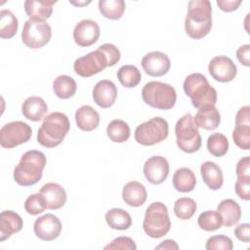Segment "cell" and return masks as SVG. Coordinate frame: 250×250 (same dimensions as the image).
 <instances>
[{
    "instance_id": "9",
    "label": "cell",
    "mask_w": 250,
    "mask_h": 250,
    "mask_svg": "<svg viewBox=\"0 0 250 250\" xmlns=\"http://www.w3.org/2000/svg\"><path fill=\"white\" fill-rule=\"evenodd\" d=\"M168 122L162 117H152L146 121L135 130V140L138 144L146 146L161 143L168 137Z\"/></svg>"
},
{
    "instance_id": "32",
    "label": "cell",
    "mask_w": 250,
    "mask_h": 250,
    "mask_svg": "<svg viewBox=\"0 0 250 250\" xmlns=\"http://www.w3.org/2000/svg\"><path fill=\"white\" fill-rule=\"evenodd\" d=\"M106 134L113 143H124L130 137V127L121 119H113L106 127Z\"/></svg>"
},
{
    "instance_id": "45",
    "label": "cell",
    "mask_w": 250,
    "mask_h": 250,
    "mask_svg": "<svg viewBox=\"0 0 250 250\" xmlns=\"http://www.w3.org/2000/svg\"><path fill=\"white\" fill-rule=\"evenodd\" d=\"M241 0H217V5L224 12H233L241 4Z\"/></svg>"
},
{
    "instance_id": "46",
    "label": "cell",
    "mask_w": 250,
    "mask_h": 250,
    "mask_svg": "<svg viewBox=\"0 0 250 250\" xmlns=\"http://www.w3.org/2000/svg\"><path fill=\"white\" fill-rule=\"evenodd\" d=\"M235 124H250V106L245 105L238 109L235 115Z\"/></svg>"
},
{
    "instance_id": "24",
    "label": "cell",
    "mask_w": 250,
    "mask_h": 250,
    "mask_svg": "<svg viewBox=\"0 0 250 250\" xmlns=\"http://www.w3.org/2000/svg\"><path fill=\"white\" fill-rule=\"evenodd\" d=\"M57 1L48 0H26L24 2V11L29 20L45 21L53 13V6Z\"/></svg>"
},
{
    "instance_id": "22",
    "label": "cell",
    "mask_w": 250,
    "mask_h": 250,
    "mask_svg": "<svg viewBox=\"0 0 250 250\" xmlns=\"http://www.w3.org/2000/svg\"><path fill=\"white\" fill-rule=\"evenodd\" d=\"M48 111L46 102L37 96H31L24 100L21 105L23 116L31 121H40Z\"/></svg>"
},
{
    "instance_id": "42",
    "label": "cell",
    "mask_w": 250,
    "mask_h": 250,
    "mask_svg": "<svg viewBox=\"0 0 250 250\" xmlns=\"http://www.w3.org/2000/svg\"><path fill=\"white\" fill-rule=\"evenodd\" d=\"M236 238L242 242H249L250 240V225L248 223L240 224L234 229Z\"/></svg>"
},
{
    "instance_id": "34",
    "label": "cell",
    "mask_w": 250,
    "mask_h": 250,
    "mask_svg": "<svg viewBox=\"0 0 250 250\" xmlns=\"http://www.w3.org/2000/svg\"><path fill=\"white\" fill-rule=\"evenodd\" d=\"M197 224L201 229L206 231H213L222 227L223 219L218 211L207 210L199 215Z\"/></svg>"
},
{
    "instance_id": "2",
    "label": "cell",
    "mask_w": 250,
    "mask_h": 250,
    "mask_svg": "<svg viewBox=\"0 0 250 250\" xmlns=\"http://www.w3.org/2000/svg\"><path fill=\"white\" fill-rule=\"evenodd\" d=\"M212 27V6L208 0H192L188 2L185 20L187 34L192 39L205 37Z\"/></svg>"
},
{
    "instance_id": "21",
    "label": "cell",
    "mask_w": 250,
    "mask_h": 250,
    "mask_svg": "<svg viewBox=\"0 0 250 250\" xmlns=\"http://www.w3.org/2000/svg\"><path fill=\"white\" fill-rule=\"evenodd\" d=\"M196 125L204 130H215L221 122L219 109L215 105H204L199 107L193 117Z\"/></svg>"
},
{
    "instance_id": "8",
    "label": "cell",
    "mask_w": 250,
    "mask_h": 250,
    "mask_svg": "<svg viewBox=\"0 0 250 250\" xmlns=\"http://www.w3.org/2000/svg\"><path fill=\"white\" fill-rule=\"evenodd\" d=\"M177 146L187 153H193L201 146V136L193 116L188 112L183 115L175 125Z\"/></svg>"
},
{
    "instance_id": "31",
    "label": "cell",
    "mask_w": 250,
    "mask_h": 250,
    "mask_svg": "<svg viewBox=\"0 0 250 250\" xmlns=\"http://www.w3.org/2000/svg\"><path fill=\"white\" fill-rule=\"evenodd\" d=\"M18 27L19 22L16 16L9 10H2L0 12V37L2 39L14 37Z\"/></svg>"
},
{
    "instance_id": "29",
    "label": "cell",
    "mask_w": 250,
    "mask_h": 250,
    "mask_svg": "<svg viewBox=\"0 0 250 250\" xmlns=\"http://www.w3.org/2000/svg\"><path fill=\"white\" fill-rule=\"evenodd\" d=\"M76 82L68 75H60L53 82V90L57 97L66 100L74 96L76 92Z\"/></svg>"
},
{
    "instance_id": "28",
    "label": "cell",
    "mask_w": 250,
    "mask_h": 250,
    "mask_svg": "<svg viewBox=\"0 0 250 250\" xmlns=\"http://www.w3.org/2000/svg\"><path fill=\"white\" fill-rule=\"evenodd\" d=\"M107 226L113 229L125 230L132 225V218L130 214L120 208H112L105 213L104 216Z\"/></svg>"
},
{
    "instance_id": "17",
    "label": "cell",
    "mask_w": 250,
    "mask_h": 250,
    "mask_svg": "<svg viewBox=\"0 0 250 250\" xmlns=\"http://www.w3.org/2000/svg\"><path fill=\"white\" fill-rule=\"evenodd\" d=\"M117 87L107 79L99 81L93 89V100L102 108L110 107L116 101Z\"/></svg>"
},
{
    "instance_id": "16",
    "label": "cell",
    "mask_w": 250,
    "mask_h": 250,
    "mask_svg": "<svg viewBox=\"0 0 250 250\" xmlns=\"http://www.w3.org/2000/svg\"><path fill=\"white\" fill-rule=\"evenodd\" d=\"M100 26L93 20H82L73 30L74 42L80 47H89L95 44L100 37Z\"/></svg>"
},
{
    "instance_id": "44",
    "label": "cell",
    "mask_w": 250,
    "mask_h": 250,
    "mask_svg": "<svg viewBox=\"0 0 250 250\" xmlns=\"http://www.w3.org/2000/svg\"><path fill=\"white\" fill-rule=\"evenodd\" d=\"M235 173L237 177L250 176V157L246 156L241 159L236 164Z\"/></svg>"
},
{
    "instance_id": "43",
    "label": "cell",
    "mask_w": 250,
    "mask_h": 250,
    "mask_svg": "<svg viewBox=\"0 0 250 250\" xmlns=\"http://www.w3.org/2000/svg\"><path fill=\"white\" fill-rule=\"evenodd\" d=\"M236 58L239 62L245 66L250 65V45H242L236 51Z\"/></svg>"
},
{
    "instance_id": "10",
    "label": "cell",
    "mask_w": 250,
    "mask_h": 250,
    "mask_svg": "<svg viewBox=\"0 0 250 250\" xmlns=\"http://www.w3.org/2000/svg\"><path fill=\"white\" fill-rule=\"evenodd\" d=\"M52 36V29L46 21L28 20L25 21L21 40L30 49H40L49 43Z\"/></svg>"
},
{
    "instance_id": "27",
    "label": "cell",
    "mask_w": 250,
    "mask_h": 250,
    "mask_svg": "<svg viewBox=\"0 0 250 250\" xmlns=\"http://www.w3.org/2000/svg\"><path fill=\"white\" fill-rule=\"evenodd\" d=\"M172 182L176 190L180 192H189L195 188L196 178L192 170L187 167H182L176 170Z\"/></svg>"
},
{
    "instance_id": "12",
    "label": "cell",
    "mask_w": 250,
    "mask_h": 250,
    "mask_svg": "<svg viewBox=\"0 0 250 250\" xmlns=\"http://www.w3.org/2000/svg\"><path fill=\"white\" fill-rule=\"evenodd\" d=\"M208 70L210 75L219 82L226 83L233 80L237 74V67L234 62L226 56L214 57L209 64Z\"/></svg>"
},
{
    "instance_id": "4",
    "label": "cell",
    "mask_w": 250,
    "mask_h": 250,
    "mask_svg": "<svg viewBox=\"0 0 250 250\" xmlns=\"http://www.w3.org/2000/svg\"><path fill=\"white\" fill-rule=\"evenodd\" d=\"M70 128L68 117L60 111H54L44 117L37 133V142L45 147L60 146Z\"/></svg>"
},
{
    "instance_id": "41",
    "label": "cell",
    "mask_w": 250,
    "mask_h": 250,
    "mask_svg": "<svg viewBox=\"0 0 250 250\" xmlns=\"http://www.w3.org/2000/svg\"><path fill=\"white\" fill-rule=\"evenodd\" d=\"M104 249H123V250H136L137 245L135 241L127 236H119L113 239L109 244L104 246Z\"/></svg>"
},
{
    "instance_id": "30",
    "label": "cell",
    "mask_w": 250,
    "mask_h": 250,
    "mask_svg": "<svg viewBox=\"0 0 250 250\" xmlns=\"http://www.w3.org/2000/svg\"><path fill=\"white\" fill-rule=\"evenodd\" d=\"M98 5L101 14L108 20H119L126 8L123 0H100Z\"/></svg>"
},
{
    "instance_id": "11",
    "label": "cell",
    "mask_w": 250,
    "mask_h": 250,
    "mask_svg": "<svg viewBox=\"0 0 250 250\" xmlns=\"http://www.w3.org/2000/svg\"><path fill=\"white\" fill-rule=\"evenodd\" d=\"M31 135V127L25 122H9L3 125L0 130V145L3 148H14L28 142Z\"/></svg>"
},
{
    "instance_id": "26",
    "label": "cell",
    "mask_w": 250,
    "mask_h": 250,
    "mask_svg": "<svg viewBox=\"0 0 250 250\" xmlns=\"http://www.w3.org/2000/svg\"><path fill=\"white\" fill-rule=\"evenodd\" d=\"M217 211L221 214L223 224L227 228L234 226L241 218V208L239 204L231 198L222 200L217 206Z\"/></svg>"
},
{
    "instance_id": "25",
    "label": "cell",
    "mask_w": 250,
    "mask_h": 250,
    "mask_svg": "<svg viewBox=\"0 0 250 250\" xmlns=\"http://www.w3.org/2000/svg\"><path fill=\"white\" fill-rule=\"evenodd\" d=\"M200 174L205 185L212 190L222 188L224 177L221 167L212 161H206L200 166Z\"/></svg>"
},
{
    "instance_id": "7",
    "label": "cell",
    "mask_w": 250,
    "mask_h": 250,
    "mask_svg": "<svg viewBox=\"0 0 250 250\" xmlns=\"http://www.w3.org/2000/svg\"><path fill=\"white\" fill-rule=\"evenodd\" d=\"M145 232L152 238H160L171 229L168 209L162 202H152L146 210L143 222Z\"/></svg>"
},
{
    "instance_id": "23",
    "label": "cell",
    "mask_w": 250,
    "mask_h": 250,
    "mask_svg": "<svg viewBox=\"0 0 250 250\" xmlns=\"http://www.w3.org/2000/svg\"><path fill=\"white\" fill-rule=\"evenodd\" d=\"M75 122L79 129L85 132L95 130L100 124V114L91 105L80 106L75 112Z\"/></svg>"
},
{
    "instance_id": "6",
    "label": "cell",
    "mask_w": 250,
    "mask_h": 250,
    "mask_svg": "<svg viewBox=\"0 0 250 250\" xmlns=\"http://www.w3.org/2000/svg\"><path fill=\"white\" fill-rule=\"evenodd\" d=\"M143 101L149 106L157 109H171L177 101L176 90L173 86L159 81L146 83L142 90Z\"/></svg>"
},
{
    "instance_id": "48",
    "label": "cell",
    "mask_w": 250,
    "mask_h": 250,
    "mask_svg": "<svg viewBox=\"0 0 250 250\" xmlns=\"http://www.w3.org/2000/svg\"><path fill=\"white\" fill-rule=\"evenodd\" d=\"M69 3H71V4L75 5V6H82V5H87V4H89L90 1H88V2H74V1H69Z\"/></svg>"
},
{
    "instance_id": "13",
    "label": "cell",
    "mask_w": 250,
    "mask_h": 250,
    "mask_svg": "<svg viewBox=\"0 0 250 250\" xmlns=\"http://www.w3.org/2000/svg\"><path fill=\"white\" fill-rule=\"evenodd\" d=\"M33 231L35 235L44 240H55L62 232V223L60 219L53 214H45L34 222Z\"/></svg>"
},
{
    "instance_id": "20",
    "label": "cell",
    "mask_w": 250,
    "mask_h": 250,
    "mask_svg": "<svg viewBox=\"0 0 250 250\" xmlns=\"http://www.w3.org/2000/svg\"><path fill=\"white\" fill-rule=\"evenodd\" d=\"M147 197V192L145 186L137 181L128 182L122 189V199L132 207L142 206Z\"/></svg>"
},
{
    "instance_id": "36",
    "label": "cell",
    "mask_w": 250,
    "mask_h": 250,
    "mask_svg": "<svg viewBox=\"0 0 250 250\" xmlns=\"http://www.w3.org/2000/svg\"><path fill=\"white\" fill-rule=\"evenodd\" d=\"M196 211V203L190 197H180L174 204V213L181 220L190 219Z\"/></svg>"
},
{
    "instance_id": "1",
    "label": "cell",
    "mask_w": 250,
    "mask_h": 250,
    "mask_svg": "<svg viewBox=\"0 0 250 250\" xmlns=\"http://www.w3.org/2000/svg\"><path fill=\"white\" fill-rule=\"evenodd\" d=\"M120 60V51L116 46L110 43L101 45L97 50L80 57L74 61L73 68L77 75L81 77H90L105 67L113 66Z\"/></svg>"
},
{
    "instance_id": "47",
    "label": "cell",
    "mask_w": 250,
    "mask_h": 250,
    "mask_svg": "<svg viewBox=\"0 0 250 250\" xmlns=\"http://www.w3.org/2000/svg\"><path fill=\"white\" fill-rule=\"evenodd\" d=\"M179 246L174 240L171 239H166L162 241L158 246L155 247V249H178Z\"/></svg>"
},
{
    "instance_id": "14",
    "label": "cell",
    "mask_w": 250,
    "mask_h": 250,
    "mask_svg": "<svg viewBox=\"0 0 250 250\" xmlns=\"http://www.w3.org/2000/svg\"><path fill=\"white\" fill-rule=\"evenodd\" d=\"M142 66L147 75L160 77L169 71L171 62L168 56L164 53L154 51L145 55L142 59Z\"/></svg>"
},
{
    "instance_id": "35",
    "label": "cell",
    "mask_w": 250,
    "mask_h": 250,
    "mask_svg": "<svg viewBox=\"0 0 250 250\" xmlns=\"http://www.w3.org/2000/svg\"><path fill=\"white\" fill-rule=\"evenodd\" d=\"M207 149L213 156H224L229 150V141L227 137L221 133L210 135L207 139Z\"/></svg>"
},
{
    "instance_id": "19",
    "label": "cell",
    "mask_w": 250,
    "mask_h": 250,
    "mask_svg": "<svg viewBox=\"0 0 250 250\" xmlns=\"http://www.w3.org/2000/svg\"><path fill=\"white\" fill-rule=\"evenodd\" d=\"M23 226L21 217L12 211L5 210L0 214V241H4L12 234L19 232Z\"/></svg>"
},
{
    "instance_id": "40",
    "label": "cell",
    "mask_w": 250,
    "mask_h": 250,
    "mask_svg": "<svg viewBox=\"0 0 250 250\" xmlns=\"http://www.w3.org/2000/svg\"><path fill=\"white\" fill-rule=\"evenodd\" d=\"M234 189L239 198L243 200L250 199V176L237 177Z\"/></svg>"
},
{
    "instance_id": "37",
    "label": "cell",
    "mask_w": 250,
    "mask_h": 250,
    "mask_svg": "<svg viewBox=\"0 0 250 250\" xmlns=\"http://www.w3.org/2000/svg\"><path fill=\"white\" fill-rule=\"evenodd\" d=\"M232 140L239 148L248 150L250 148V124H235Z\"/></svg>"
},
{
    "instance_id": "33",
    "label": "cell",
    "mask_w": 250,
    "mask_h": 250,
    "mask_svg": "<svg viewBox=\"0 0 250 250\" xmlns=\"http://www.w3.org/2000/svg\"><path fill=\"white\" fill-rule=\"evenodd\" d=\"M117 78L122 86L126 88H134L141 82L142 74L137 66L125 64L117 70Z\"/></svg>"
},
{
    "instance_id": "39",
    "label": "cell",
    "mask_w": 250,
    "mask_h": 250,
    "mask_svg": "<svg viewBox=\"0 0 250 250\" xmlns=\"http://www.w3.org/2000/svg\"><path fill=\"white\" fill-rule=\"evenodd\" d=\"M207 250H231L233 248L232 240L226 235H213L206 241Z\"/></svg>"
},
{
    "instance_id": "18",
    "label": "cell",
    "mask_w": 250,
    "mask_h": 250,
    "mask_svg": "<svg viewBox=\"0 0 250 250\" xmlns=\"http://www.w3.org/2000/svg\"><path fill=\"white\" fill-rule=\"evenodd\" d=\"M43 196L47 209L58 210L66 202V192L64 188L57 183H47L39 190Z\"/></svg>"
},
{
    "instance_id": "38",
    "label": "cell",
    "mask_w": 250,
    "mask_h": 250,
    "mask_svg": "<svg viewBox=\"0 0 250 250\" xmlns=\"http://www.w3.org/2000/svg\"><path fill=\"white\" fill-rule=\"evenodd\" d=\"M24 209L28 214L35 216L43 213L47 209V207L43 196L38 192L30 194L25 199Z\"/></svg>"
},
{
    "instance_id": "5",
    "label": "cell",
    "mask_w": 250,
    "mask_h": 250,
    "mask_svg": "<svg viewBox=\"0 0 250 250\" xmlns=\"http://www.w3.org/2000/svg\"><path fill=\"white\" fill-rule=\"evenodd\" d=\"M184 91L191 100V104L196 107L215 105L217 103V91L212 87L207 78L201 73H191L184 81Z\"/></svg>"
},
{
    "instance_id": "15",
    "label": "cell",
    "mask_w": 250,
    "mask_h": 250,
    "mask_svg": "<svg viewBox=\"0 0 250 250\" xmlns=\"http://www.w3.org/2000/svg\"><path fill=\"white\" fill-rule=\"evenodd\" d=\"M144 174L150 184H162L169 174V163L167 159L159 155L149 157L144 164Z\"/></svg>"
},
{
    "instance_id": "3",
    "label": "cell",
    "mask_w": 250,
    "mask_h": 250,
    "mask_svg": "<svg viewBox=\"0 0 250 250\" xmlns=\"http://www.w3.org/2000/svg\"><path fill=\"white\" fill-rule=\"evenodd\" d=\"M46 162V156L42 151L36 149L26 151L14 169L15 182L21 187L37 184L42 178Z\"/></svg>"
}]
</instances>
